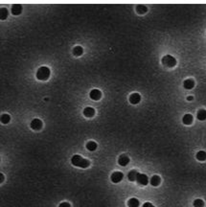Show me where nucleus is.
I'll return each mask as SVG.
<instances>
[{"label":"nucleus","instance_id":"20e7f679","mask_svg":"<svg viewBox=\"0 0 206 207\" xmlns=\"http://www.w3.org/2000/svg\"><path fill=\"white\" fill-rule=\"evenodd\" d=\"M123 177H124L123 173H121V172H114L111 175V177H110V179H111V181L113 183H119V182L121 181V180L123 179Z\"/></svg>","mask_w":206,"mask_h":207},{"label":"nucleus","instance_id":"7ed1b4c3","mask_svg":"<svg viewBox=\"0 0 206 207\" xmlns=\"http://www.w3.org/2000/svg\"><path fill=\"white\" fill-rule=\"evenodd\" d=\"M162 63L167 67H174L176 64V60L171 55H166L162 58Z\"/></svg>","mask_w":206,"mask_h":207},{"label":"nucleus","instance_id":"dca6fc26","mask_svg":"<svg viewBox=\"0 0 206 207\" xmlns=\"http://www.w3.org/2000/svg\"><path fill=\"white\" fill-rule=\"evenodd\" d=\"M197 117L199 121H204V120H206V109H199L197 111Z\"/></svg>","mask_w":206,"mask_h":207},{"label":"nucleus","instance_id":"393cba45","mask_svg":"<svg viewBox=\"0 0 206 207\" xmlns=\"http://www.w3.org/2000/svg\"><path fill=\"white\" fill-rule=\"evenodd\" d=\"M59 207H71V205L68 202H62Z\"/></svg>","mask_w":206,"mask_h":207},{"label":"nucleus","instance_id":"1a4fd4ad","mask_svg":"<svg viewBox=\"0 0 206 207\" xmlns=\"http://www.w3.org/2000/svg\"><path fill=\"white\" fill-rule=\"evenodd\" d=\"M83 115L85 117H88V118L93 117L95 115V109L93 108V107H90V106L85 107V108L83 109Z\"/></svg>","mask_w":206,"mask_h":207},{"label":"nucleus","instance_id":"2eb2a0df","mask_svg":"<svg viewBox=\"0 0 206 207\" xmlns=\"http://www.w3.org/2000/svg\"><path fill=\"white\" fill-rule=\"evenodd\" d=\"M182 122H183V124H185V125H191L192 123H193V115H191V114H185L183 116Z\"/></svg>","mask_w":206,"mask_h":207},{"label":"nucleus","instance_id":"f03ea898","mask_svg":"<svg viewBox=\"0 0 206 207\" xmlns=\"http://www.w3.org/2000/svg\"><path fill=\"white\" fill-rule=\"evenodd\" d=\"M50 69L47 66H41L38 69V72H36V78L38 80L40 81H46L48 80L50 77Z\"/></svg>","mask_w":206,"mask_h":207},{"label":"nucleus","instance_id":"bb28decb","mask_svg":"<svg viewBox=\"0 0 206 207\" xmlns=\"http://www.w3.org/2000/svg\"><path fill=\"white\" fill-rule=\"evenodd\" d=\"M193 99H194V98H193V97H192V96H189V97H188V98H187V100H188V101H192V100H193Z\"/></svg>","mask_w":206,"mask_h":207},{"label":"nucleus","instance_id":"f8f14e48","mask_svg":"<svg viewBox=\"0 0 206 207\" xmlns=\"http://www.w3.org/2000/svg\"><path fill=\"white\" fill-rule=\"evenodd\" d=\"M183 86H184V88H185V89H192V88L195 86L194 80H192V79H187V80L184 81Z\"/></svg>","mask_w":206,"mask_h":207},{"label":"nucleus","instance_id":"6e6552de","mask_svg":"<svg viewBox=\"0 0 206 207\" xmlns=\"http://www.w3.org/2000/svg\"><path fill=\"white\" fill-rule=\"evenodd\" d=\"M140 101H141V96L138 93H132L129 96V102H130V104H137L138 103H140Z\"/></svg>","mask_w":206,"mask_h":207},{"label":"nucleus","instance_id":"5701e85b","mask_svg":"<svg viewBox=\"0 0 206 207\" xmlns=\"http://www.w3.org/2000/svg\"><path fill=\"white\" fill-rule=\"evenodd\" d=\"M136 11L139 14H144V13H146L148 11V8L146 6H144V5H138L136 8Z\"/></svg>","mask_w":206,"mask_h":207},{"label":"nucleus","instance_id":"a211bd4d","mask_svg":"<svg viewBox=\"0 0 206 207\" xmlns=\"http://www.w3.org/2000/svg\"><path fill=\"white\" fill-rule=\"evenodd\" d=\"M86 149L90 151H94L97 149V143L94 142V141H89V142L86 144Z\"/></svg>","mask_w":206,"mask_h":207},{"label":"nucleus","instance_id":"cd10ccee","mask_svg":"<svg viewBox=\"0 0 206 207\" xmlns=\"http://www.w3.org/2000/svg\"><path fill=\"white\" fill-rule=\"evenodd\" d=\"M4 177V175H1V182H2V181H3V179H4V177Z\"/></svg>","mask_w":206,"mask_h":207},{"label":"nucleus","instance_id":"aec40b11","mask_svg":"<svg viewBox=\"0 0 206 207\" xmlns=\"http://www.w3.org/2000/svg\"><path fill=\"white\" fill-rule=\"evenodd\" d=\"M197 158L199 159V161H204L206 160V151H199V153H197Z\"/></svg>","mask_w":206,"mask_h":207},{"label":"nucleus","instance_id":"f257e3e1","mask_svg":"<svg viewBox=\"0 0 206 207\" xmlns=\"http://www.w3.org/2000/svg\"><path fill=\"white\" fill-rule=\"evenodd\" d=\"M71 163H72L74 166L76 167H80V168H87V167L90 165V161L88 159H85L83 157H81V155H78V154H75V155L72 156L71 158Z\"/></svg>","mask_w":206,"mask_h":207},{"label":"nucleus","instance_id":"a878e982","mask_svg":"<svg viewBox=\"0 0 206 207\" xmlns=\"http://www.w3.org/2000/svg\"><path fill=\"white\" fill-rule=\"evenodd\" d=\"M142 207H155V206L152 203H150V202H145Z\"/></svg>","mask_w":206,"mask_h":207},{"label":"nucleus","instance_id":"0eeeda50","mask_svg":"<svg viewBox=\"0 0 206 207\" xmlns=\"http://www.w3.org/2000/svg\"><path fill=\"white\" fill-rule=\"evenodd\" d=\"M89 96H90V98L92 99V100L98 101V100H100V99H101L102 92L99 89H92L91 92L89 93Z\"/></svg>","mask_w":206,"mask_h":207},{"label":"nucleus","instance_id":"f3484780","mask_svg":"<svg viewBox=\"0 0 206 207\" xmlns=\"http://www.w3.org/2000/svg\"><path fill=\"white\" fill-rule=\"evenodd\" d=\"M83 47H81V46L78 45V46L74 47V49H73V55H74V56L79 57V56H81V55H83Z\"/></svg>","mask_w":206,"mask_h":207},{"label":"nucleus","instance_id":"423d86ee","mask_svg":"<svg viewBox=\"0 0 206 207\" xmlns=\"http://www.w3.org/2000/svg\"><path fill=\"white\" fill-rule=\"evenodd\" d=\"M136 180H137V182L141 185H147L148 183H149V177H148L145 174H138Z\"/></svg>","mask_w":206,"mask_h":207},{"label":"nucleus","instance_id":"b1692460","mask_svg":"<svg viewBox=\"0 0 206 207\" xmlns=\"http://www.w3.org/2000/svg\"><path fill=\"white\" fill-rule=\"evenodd\" d=\"M194 206L195 207H203L204 206V202H203L202 200H200V198H197V200H194Z\"/></svg>","mask_w":206,"mask_h":207},{"label":"nucleus","instance_id":"412c9836","mask_svg":"<svg viewBox=\"0 0 206 207\" xmlns=\"http://www.w3.org/2000/svg\"><path fill=\"white\" fill-rule=\"evenodd\" d=\"M8 17V10L6 8H1L0 9V18H1L2 20L6 19Z\"/></svg>","mask_w":206,"mask_h":207},{"label":"nucleus","instance_id":"ddd939ff","mask_svg":"<svg viewBox=\"0 0 206 207\" xmlns=\"http://www.w3.org/2000/svg\"><path fill=\"white\" fill-rule=\"evenodd\" d=\"M139 173L136 171V170H132L128 174V179L129 181H135L137 179V175H138Z\"/></svg>","mask_w":206,"mask_h":207},{"label":"nucleus","instance_id":"6ab92c4d","mask_svg":"<svg viewBox=\"0 0 206 207\" xmlns=\"http://www.w3.org/2000/svg\"><path fill=\"white\" fill-rule=\"evenodd\" d=\"M139 204H140L139 200H137V198H130V200H129V202H128L129 207H138Z\"/></svg>","mask_w":206,"mask_h":207},{"label":"nucleus","instance_id":"4be33fe9","mask_svg":"<svg viewBox=\"0 0 206 207\" xmlns=\"http://www.w3.org/2000/svg\"><path fill=\"white\" fill-rule=\"evenodd\" d=\"M11 120V117L9 114H2L1 115V123L2 124H8Z\"/></svg>","mask_w":206,"mask_h":207},{"label":"nucleus","instance_id":"4468645a","mask_svg":"<svg viewBox=\"0 0 206 207\" xmlns=\"http://www.w3.org/2000/svg\"><path fill=\"white\" fill-rule=\"evenodd\" d=\"M161 182V179H160V177H158V175H154V177H152V179H150V184L152 186H154V187H156L160 184Z\"/></svg>","mask_w":206,"mask_h":207},{"label":"nucleus","instance_id":"9b49d317","mask_svg":"<svg viewBox=\"0 0 206 207\" xmlns=\"http://www.w3.org/2000/svg\"><path fill=\"white\" fill-rule=\"evenodd\" d=\"M118 163L119 165H121V166H127L129 163V156H127L125 155V154H123V155H121L120 157H119V159H118Z\"/></svg>","mask_w":206,"mask_h":207},{"label":"nucleus","instance_id":"39448f33","mask_svg":"<svg viewBox=\"0 0 206 207\" xmlns=\"http://www.w3.org/2000/svg\"><path fill=\"white\" fill-rule=\"evenodd\" d=\"M31 128L34 130H39L42 128V121H41V120L38 119V118H36V119L32 120V122H31Z\"/></svg>","mask_w":206,"mask_h":207},{"label":"nucleus","instance_id":"9d476101","mask_svg":"<svg viewBox=\"0 0 206 207\" xmlns=\"http://www.w3.org/2000/svg\"><path fill=\"white\" fill-rule=\"evenodd\" d=\"M22 12V6L20 4H15L12 6V14L14 15H18Z\"/></svg>","mask_w":206,"mask_h":207}]
</instances>
